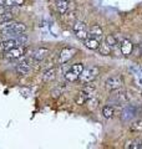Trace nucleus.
<instances>
[{
    "instance_id": "a878e982",
    "label": "nucleus",
    "mask_w": 142,
    "mask_h": 149,
    "mask_svg": "<svg viewBox=\"0 0 142 149\" xmlns=\"http://www.w3.org/2000/svg\"><path fill=\"white\" fill-rule=\"evenodd\" d=\"M10 20H13V13L10 10L6 11V13L0 14V24L6 22V21H10Z\"/></svg>"
},
{
    "instance_id": "39448f33",
    "label": "nucleus",
    "mask_w": 142,
    "mask_h": 149,
    "mask_svg": "<svg viewBox=\"0 0 142 149\" xmlns=\"http://www.w3.org/2000/svg\"><path fill=\"white\" fill-rule=\"evenodd\" d=\"M105 85H106V87L110 91L118 90V88H121L122 86H124V78H122L121 76H118V74H115V76H110L106 80Z\"/></svg>"
},
{
    "instance_id": "0eeeda50",
    "label": "nucleus",
    "mask_w": 142,
    "mask_h": 149,
    "mask_svg": "<svg viewBox=\"0 0 142 149\" xmlns=\"http://www.w3.org/2000/svg\"><path fill=\"white\" fill-rule=\"evenodd\" d=\"M76 54H77V50L75 47H70V46L64 47L63 50H61L60 55H59V63H66L69 60L72 58Z\"/></svg>"
},
{
    "instance_id": "20e7f679",
    "label": "nucleus",
    "mask_w": 142,
    "mask_h": 149,
    "mask_svg": "<svg viewBox=\"0 0 142 149\" xmlns=\"http://www.w3.org/2000/svg\"><path fill=\"white\" fill-rule=\"evenodd\" d=\"M110 100L113 101L115 103L124 104V103H126V102H129V96H127V92L122 90V87H121V88H118V90L111 91Z\"/></svg>"
},
{
    "instance_id": "9b49d317",
    "label": "nucleus",
    "mask_w": 142,
    "mask_h": 149,
    "mask_svg": "<svg viewBox=\"0 0 142 149\" xmlns=\"http://www.w3.org/2000/svg\"><path fill=\"white\" fill-rule=\"evenodd\" d=\"M15 46H19L15 39H6L5 41H3V42L0 44V51H1V52H6V51L11 50L13 47H15Z\"/></svg>"
},
{
    "instance_id": "f03ea898",
    "label": "nucleus",
    "mask_w": 142,
    "mask_h": 149,
    "mask_svg": "<svg viewBox=\"0 0 142 149\" xmlns=\"http://www.w3.org/2000/svg\"><path fill=\"white\" fill-rule=\"evenodd\" d=\"M95 90H96V88H95L93 86H90V85L85 86L84 90L79 92L77 97H76V98H75V102H76L77 104H80V106L85 104V103H86V101L90 98V97H92V95H93Z\"/></svg>"
},
{
    "instance_id": "aec40b11",
    "label": "nucleus",
    "mask_w": 142,
    "mask_h": 149,
    "mask_svg": "<svg viewBox=\"0 0 142 149\" xmlns=\"http://www.w3.org/2000/svg\"><path fill=\"white\" fill-rule=\"evenodd\" d=\"M97 51H98V52H100V55H102V56H108V55H111L112 47H111V46H108L107 44H103V45L98 46Z\"/></svg>"
},
{
    "instance_id": "423d86ee",
    "label": "nucleus",
    "mask_w": 142,
    "mask_h": 149,
    "mask_svg": "<svg viewBox=\"0 0 142 149\" xmlns=\"http://www.w3.org/2000/svg\"><path fill=\"white\" fill-rule=\"evenodd\" d=\"M26 52V50L24 46H15V47H13L11 50L6 51V52H4V57L8 58V60H18V58H21L22 55Z\"/></svg>"
},
{
    "instance_id": "412c9836",
    "label": "nucleus",
    "mask_w": 142,
    "mask_h": 149,
    "mask_svg": "<svg viewBox=\"0 0 142 149\" xmlns=\"http://www.w3.org/2000/svg\"><path fill=\"white\" fill-rule=\"evenodd\" d=\"M105 41H106V44L108 46H111V47H115V46L118 45V40H117V37L115 35H107Z\"/></svg>"
},
{
    "instance_id": "f257e3e1",
    "label": "nucleus",
    "mask_w": 142,
    "mask_h": 149,
    "mask_svg": "<svg viewBox=\"0 0 142 149\" xmlns=\"http://www.w3.org/2000/svg\"><path fill=\"white\" fill-rule=\"evenodd\" d=\"M35 62H37V61H35L31 56L30 57H26V58H21V61L19 62L16 66V71L20 74H29L31 72L32 67H34Z\"/></svg>"
},
{
    "instance_id": "b1692460",
    "label": "nucleus",
    "mask_w": 142,
    "mask_h": 149,
    "mask_svg": "<svg viewBox=\"0 0 142 149\" xmlns=\"http://www.w3.org/2000/svg\"><path fill=\"white\" fill-rule=\"evenodd\" d=\"M65 80L67 82H75L79 80V74H76L75 72L71 71V70H69V71L65 73Z\"/></svg>"
},
{
    "instance_id": "dca6fc26",
    "label": "nucleus",
    "mask_w": 142,
    "mask_h": 149,
    "mask_svg": "<svg viewBox=\"0 0 142 149\" xmlns=\"http://www.w3.org/2000/svg\"><path fill=\"white\" fill-rule=\"evenodd\" d=\"M101 114H102L103 118L110 119V118H112L113 116H115V108H113L112 106H105V107H102Z\"/></svg>"
},
{
    "instance_id": "c756f323",
    "label": "nucleus",
    "mask_w": 142,
    "mask_h": 149,
    "mask_svg": "<svg viewBox=\"0 0 142 149\" xmlns=\"http://www.w3.org/2000/svg\"><path fill=\"white\" fill-rule=\"evenodd\" d=\"M140 49H141V52H142V42H141V45H140Z\"/></svg>"
},
{
    "instance_id": "ddd939ff",
    "label": "nucleus",
    "mask_w": 142,
    "mask_h": 149,
    "mask_svg": "<svg viewBox=\"0 0 142 149\" xmlns=\"http://www.w3.org/2000/svg\"><path fill=\"white\" fill-rule=\"evenodd\" d=\"M84 45L86 46L89 50H97L98 46H100V41L97 39H95V37H87V39L84 40Z\"/></svg>"
},
{
    "instance_id": "4468645a",
    "label": "nucleus",
    "mask_w": 142,
    "mask_h": 149,
    "mask_svg": "<svg viewBox=\"0 0 142 149\" xmlns=\"http://www.w3.org/2000/svg\"><path fill=\"white\" fill-rule=\"evenodd\" d=\"M55 8L60 14H66L69 10V1L67 0H56Z\"/></svg>"
},
{
    "instance_id": "7c9ffc66",
    "label": "nucleus",
    "mask_w": 142,
    "mask_h": 149,
    "mask_svg": "<svg viewBox=\"0 0 142 149\" xmlns=\"http://www.w3.org/2000/svg\"><path fill=\"white\" fill-rule=\"evenodd\" d=\"M67 1H69V0H67Z\"/></svg>"
},
{
    "instance_id": "6ab92c4d",
    "label": "nucleus",
    "mask_w": 142,
    "mask_h": 149,
    "mask_svg": "<svg viewBox=\"0 0 142 149\" xmlns=\"http://www.w3.org/2000/svg\"><path fill=\"white\" fill-rule=\"evenodd\" d=\"M126 148L129 149H142V139L137 138V139H134L126 144Z\"/></svg>"
},
{
    "instance_id": "393cba45",
    "label": "nucleus",
    "mask_w": 142,
    "mask_h": 149,
    "mask_svg": "<svg viewBox=\"0 0 142 149\" xmlns=\"http://www.w3.org/2000/svg\"><path fill=\"white\" fill-rule=\"evenodd\" d=\"M25 0H4V5H6L9 8L11 6H20L24 4Z\"/></svg>"
},
{
    "instance_id": "9d476101",
    "label": "nucleus",
    "mask_w": 142,
    "mask_h": 149,
    "mask_svg": "<svg viewBox=\"0 0 142 149\" xmlns=\"http://www.w3.org/2000/svg\"><path fill=\"white\" fill-rule=\"evenodd\" d=\"M89 36L95 37V39H97L98 41H100L102 39V36H103L102 27L100 25H92L91 27H90V30H89Z\"/></svg>"
},
{
    "instance_id": "5701e85b",
    "label": "nucleus",
    "mask_w": 142,
    "mask_h": 149,
    "mask_svg": "<svg viewBox=\"0 0 142 149\" xmlns=\"http://www.w3.org/2000/svg\"><path fill=\"white\" fill-rule=\"evenodd\" d=\"M14 39L16 40V42H18V45H20V46H24L26 42H27V35L25 34V32H22V34H19V35H16Z\"/></svg>"
},
{
    "instance_id": "c85d7f7f",
    "label": "nucleus",
    "mask_w": 142,
    "mask_h": 149,
    "mask_svg": "<svg viewBox=\"0 0 142 149\" xmlns=\"http://www.w3.org/2000/svg\"><path fill=\"white\" fill-rule=\"evenodd\" d=\"M72 29H74V31L84 30V29H86V24H85V22H82V21H76V22H74Z\"/></svg>"
},
{
    "instance_id": "2eb2a0df",
    "label": "nucleus",
    "mask_w": 142,
    "mask_h": 149,
    "mask_svg": "<svg viewBox=\"0 0 142 149\" xmlns=\"http://www.w3.org/2000/svg\"><path fill=\"white\" fill-rule=\"evenodd\" d=\"M56 76V70L54 67H49V68H46L44 73H42V80H44L45 82H49L51 80H54Z\"/></svg>"
},
{
    "instance_id": "f8f14e48",
    "label": "nucleus",
    "mask_w": 142,
    "mask_h": 149,
    "mask_svg": "<svg viewBox=\"0 0 142 149\" xmlns=\"http://www.w3.org/2000/svg\"><path fill=\"white\" fill-rule=\"evenodd\" d=\"M120 47H121V52L124 54L125 56H129V55H131V54H132V51H134V45H132L131 41L126 40V39H125V40L121 42Z\"/></svg>"
},
{
    "instance_id": "7ed1b4c3",
    "label": "nucleus",
    "mask_w": 142,
    "mask_h": 149,
    "mask_svg": "<svg viewBox=\"0 0 142 149\" xmlns=\"http://www.w3.org/2000/svg\"><path fill=\"white\" fill-rule=\"evenodd\" d=\"M97 74H98V68L92 66V67L84 68V71L81 72V74H80L79 78H80V81H81L82 83H90L97 77Z\"/></svg>"
},
{
    "instance_id": "f3484780",
    "label": "nucleus",
    "mask_w": 142,
    "mask_h": 149,
    "mask_svg": "<svg viewBox=\"0 0 142 149\" xmlns=\"http://www.w3.org/2000/svg\"><path fill=\"white\" fill-rule=\"evenodd\" d=\"M65 90H66V83H60V85H58L51 91V97H53V98H58V97L63 95Z\"/></svg>"
},
{
    "instance_id": "cd10ccee",
    "label": "nucleus",
    "mask_w": 142,
    "mask_h": 149,
    "mask_svg": "<svg viewBox=\"0 0 142 149\" xmlns=\"http://www.w3.org/2000/svg\"><path fill=\"white\" fill-rule=\"evenodd\" d=\"M131 129H132V130H138V132H141V130H142V119L135 120V122L131 124Z\"/></svg>"
},
{
    "instance_id": "bb28decb",
    "label": "nucleus",
    "mask_w": 142,
    "mask_h": 149,
    "mask_svg": "<svg viewBox=\"0 0 142 149\" xmlns=\"http://www.w3.org/2000/svg\"><path fill=\"white\" fill-rule=\"evenodd\" d=\"M75 36L77 37L79 40H85V39H87L89 37V32L86 29H84V30H79V31H75Z\"/></svg>"
},
{
    "instance_id": "4be33fe9",
    "label": "nucleus",
    "mask_w": 142,
    "mask_h": 149,
    "mask_svg": "<svg viewBox=\"0 0 142 149\" xmlns=\"http://www.w3.org/2000/svg\"><path fill=\"white\" fill-rule=\"evenodd\" d=\"M84 65L81 62H79V63H74V65H71V67L69 70H71L72 72H75L76 74H79V77H80V74H81V72L84 71Z\"/></svg>"
},
{
    "instance_id": "a211bd4d",
    "label": "nucleus",
    "mask_w": 142,
    "mask_h": 149,
    "mask_svg": "<svg viewBox=\"0 0 142 149\" xmlns=\"http://www.w3.org/2000/svg\"><path fill=\"white\" fill-rule=\"evenodd\" d=\"M98 103H100V101H98L97 98H95V97H90V98L86 101V106H87V108L90 111H95L98 107Z\"/></svg>"
},
{
    "instance_id": "1a4fd4ad",
    "label": "nucleus",
    "mask_w": 142,
    "mask_h": 149,
    "mask_svg": "<svg viewBox=\"0 0 142 149\" xmlns=\"http://www.w3.org/2000/svg\"><path fill=\"white\" fill-rule=\"evenodd\" d=\"M49 54H50L49 49H46V47H37V49H35L34 51H32L31 57L34 58L35 61L41 62V61H44L45 58H47Z\"/></svg>"
},
{
    "instance_id": "6e6552de",
    "label": "nucleus",
    "mask_w": 142,
    "mask_h": 149,
    "mask_svg": "<svg viewBox=\"0 0 142 149\" xmlns=\"http://www.w3.org/2000/svg\"><path fill=\"white\" fill-rule=\"evenodd\" d=\"M136 113H137V111L134 106H131V104L126 106L121 112V120L122 122H130V120H132L136 117Z\"/></svg>"
}]
</instances>
